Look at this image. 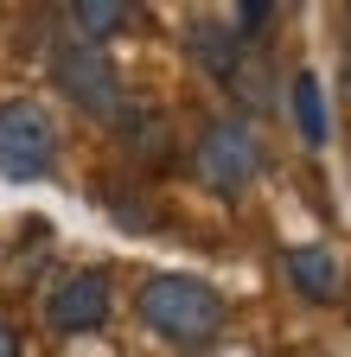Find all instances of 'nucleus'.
<instances>
[{
  "label": "nucleus",
  "mask_w": 351,
  "mask_h": 357,
  "mask_svg": "<svg viewBox=\"0 0 351 357\" xmlns=\"http://www.w3.org/2000/svg\"><path fill=\"white\" fill-rule=\"evenodd\" d=\"M58 160V121L45 115V102L13 96L0 102V178H45Z\"/></svg>",
  "instance_id": "obj_3"
},
{
  "label": "nucleus",
  "mask_w": 351,
  "mask_h": 357,
  "mask_svg": "<svg viewBox=\"0 0 351 357\" xmlns=\"http://www.w3.org/2000/svg\"><path fill=\"white\" fill-rule=\"evenodd\" d=\"M52 77H58V89L83 115H96V121L121 115V77H115V64L96 52V45H83V38L58 45V52H52Z\"/></svg>",
  "instance_id": "obj_4"
},
{
  "label": "nucleus",
  "mask_w": 351,
  "mask_h": 357,
  "mask_svg": "<svg viewBox=\"0 0 351 357\" xmlns=\"http://www.w3.org/2000/svg\"><path fill=\"white\" fill-rule=\"evenodd\" d=\"M287 102H294V128H300V141L306 147H326V89H320V77L313 70H294V83H287Z\"/></svg>",
  "instance_id": "obj_8"
},
{
  "label": "nucleus",
  "mask_w": 351,
  "mask_h": 357,
  "mask_svg": "<svg viewBox=\"0 0 351 357\" xmlns=\"http://www.w3.org/2000/svg\"><path fill=\"white\" fill-rule=\"evenodd\" d=\"M141 326L179 351H204L217 332H224V294L204 287L198 275H147L135 294Z\"/></svg>",
  "instance_id": "obj_1"
},
{
  "label": "nucleus",
  "mask_w": 351,
  "mask_h": 357,
  "mask_svg": "<svg viewBox=\"0 0 351 357\" xmlns=\"http://www.w3.org/2000/svg\"><path fill=\"white\" fill-rule=\"evenodd\" d=\"M186 45H192L198 70H204V77H217V83H230V77H237V64H243V38H237L224 20H192Z\"/></svg>",
  "instance_id": "obj_7"
},
{
  "label": "nucleus",
  "mask_w": 351,
  "mask_h": 357,
  "mask_svg": "<svg viewBox=\"0 0 351 357\" xmlns=\"http://www.w3.org/2000/svg\"><path fill=\"white\" fill-rule=\"evenodd\" d=\"M0 357H20V338H13V326L0 319Z\"/></svg>",
  "instance_id": "obj_11"
},
{
  "label": "nucleus",
  "mask_w": 351,
  "mask_h": 357,
  "mask_svg": "<svg viewBox=\"0 0 351 357\" xmlns=\"http://www.w3.org/2000/svg\"><path fill=\"white\" fill-rule=\"evenodd\" d=\"M269 20H275V7H269V0H243V7H237V20H230V32H237V38H255Z\"/></svg>",
  "instance_id": "obj_10"
},
{
  "label": "nucleus",
  "mask_w": 351,
  "mask_h": 357,
  "mask_svg": "<svg viewBox=\"0 0 351 357\" xmlns=\"http://www.w3.org/2000/svg\"><path fill=\"white\" fill-rule=\"evenodd\" d=\"M281 268H287L294 294H300V300H313V306H332V300L345 294V268H338V255H332V249H320V243L287 249V255H281Z\"/></svg>",
  "instance_id": "obj_6"
},
{
  "label": "nucleus",
  "mask_w": 351,
  "mask_h": 357,
  "mask_svg": "<svg viewBox=\"0 0 351 357\" xmlns=\"http://www.w3.org/2000/svg\"><path fill=\"white\" fill-rule=\"evenodd\" d=\"M345 102H351V64H345Z\"/></svg>",
  "instance_id": "obj_12"
},
{
  "label": "nucleus",
  "mask_w": 351,
  "mask_h": 357,
  "mask_svg": "<svg viewBox=\"0 0 351 357\" xmlns=\"http://www.w3.org/2000/svg\"><path fill=\"white\" fill-rule=\"evenodd\" d=\"M192 172H198V185L217 192V198H243L255 178H262V141L249 134V121H211L198 134V147H192Z\"/></svg>",
  "instance_id": "obj_2"
},
{
  "label": "nucleus",
  "mask_w": 351,
  "mask_h": 357,
  "mask_svg": "<svg viewBox=\"0 0 351 357\" xmlns=\"http://www.w3.org/2000/svg\"><path fill=\"white\" fill-rule=\"evenodd\" d=\"M109 306H115L109 275L83 268V275L58 281V294L45 300V326H52V332H64V338H77V332H96V326H109Z\"/></svg>",
  "instance_id": "obj_5"
},
{
  "label": "nucleus",
  "mask_w": 351,
  "mask_h": 357,
  "mask_svg": "<svg viewBox=\"0 0 351 357\" xmlns=\"http://www.w3.org/2000/svg\"><path fill=\"white\" fill-rule=\"evenodd\" d=\"M128 20H135V7H128V0H77V7H70V26H77V38H83V45L115 38Z\"/></svg>",
  "instance_id": "obj_9"
}]
</instances>
